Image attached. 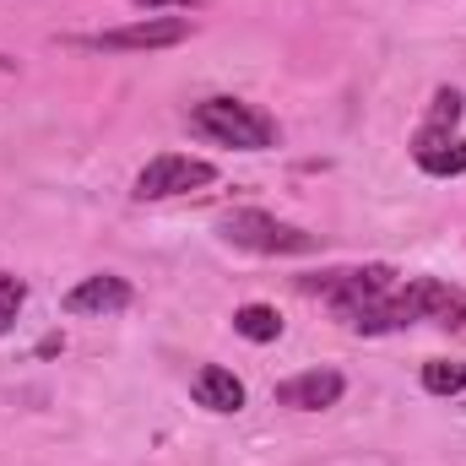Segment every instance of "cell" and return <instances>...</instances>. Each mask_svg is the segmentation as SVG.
Returning a JSON list of instances; mask_svg holds the SVG:
<instances>
[{
    "label": "cell",
    "mask_w": 466,
    "mask_h": 466,
    "mask_svg": "<svg viewBox=\"0 0 466 466\" xmlns=\"http://www.w3.org/2000/svg\"><path fill=\"white\" fill-rule=\"evenodd\" d=\"M445 326L461 331L466 326V288L445 282V277H407L385 293V304L363 320V337H385V331H407V326Z\"/></svg>",
    "instance_id": "6da1fadb"
},
{
    "label": "cell",
    "mask_w": 466,
    "mask_h": 466,
    "mask_svg": "<svg viewBox=\"0 0 466 466\" xmlns=\"http://www.w3.org/2000/svg\"><path fill=\"white\" fill-rule=\"evenodd\" d=\"M401 277L390 271V266H348V271H320V277H304L299 288L309 293V299H320L342 326H352V331H363V320L385 304V293L396 288Z\"/></svg>",
    "instance_id": "7a4b0ae2"
},
{
    "label": "cell",
    "mask_w": 466,
    "mask_h": 466,
    "mask_svg": "<svg viewBox=\"0 0 466 466\" xmlns=\"http://www.w3.org/2000/svg\"><path fill=\"white\" fill-rule=\"evenodd\" d=\"M190 125H196L207 141L238 147V152H266V147H277V119L266 115V109H255V104H244V98H201V104L190 109Z\"/></svg>",
    "instance_id": "3957f363"
},
{
    "label": "cell",
    "mask_w": 466,
    "mask_h": 466,
    "mask_svg": "<svg viewBox=\"0 0 466 466\" xmlns=\"http://www.w3.org/2000/svg\"><path fill=\"white\" fill-rule=\"evenodd\" d=\"M223 238L233 249H249V255H309L320 249V238L299 223H282L271 212H255V207H238V212H223Z\"/></svg>",
    "instance_id": "277c9868"
},
{
    "label": "cell",
    "mask_w": 466,
    "mask_h": 466,
    "mask_svg": "<svg viewBox=\"0 0 466 466\" xmlns=\"http://www.w3.org/2000/svg\"><path fill=\"white\" fill-rule=\"evenodd\" d=\"M185 38H190V16H141V22L104 27V33L71 38V44L76 49H93V55H136V49H174Z\"/></svg>",
    "instance_id": "5b68a950"
},
{
    "label": "cell",
    "mask_w": 466,
    "mask_h": 466,
    "mask_svg": "<svg viewBox=\"0 0 466 466\" xmlns=\"http://www.w3.org/2000/svg\"><path fill=\"white\" fill-rule=\"evenodd\" d=\"M218 179V168L207 157H190V152H157L141 174H136V201H168V196H190V190H207Z\"/></svg>",
    "instance_id": "8992f818"
},
{
    "label": "cell",
    "mask_w": 466,
    "mask_h": 466,
    "mask_svg": "<svg viewBox=\"0 0 466 466\" xmlns=\"http://www.w3.org/2000/svg\"><path fill=\"white\" fill-rule=\"evenodd\" d=\"M342 396H348V380L337 369H304V374L277 385V407H293V412H326Z\"/></svg>",
    "instance_id": "52a82bcc"
},
{
    "label": "cell",
    "mask_w": 466,
    "mask_h": 466,
    "mask_svg": "<svg viewBox=\"0 0 466 466\" xmlns=\"http://www.w3.org/2000/svg\"><path fill=\"white\" fill-rule=\"evenodd\" d=\"M130 282L115 277V271H93V277H82L71 293H66V315H119V309H130Z\"/></svg>",
    "instance_id": "ba28073f"
},
{
    "label": "cell",
    "mask_w": 466,
    "mask_h": 466,
    "mask_svg": "<svg viewBox=\"0 0 466 466\" xmlns=\"http://www.w3.org/2000/svg\"><path fill=\"white\" fill-rule=\"evenodd\" d=\"M412 163L434 179H451V174H466V136H451V130H434L423 125L412 136Z\"/></svg>",
    "instance_id": "9c48e42d"
},
{
    "label": "cell",
    "mask_w": 466,
    "mask_h": 466,
    "mask_svg": "<svg viewBox=\"0 0 466 466\" xmlns=\"http://www.w3.org/2000/svg\"><path fill=\"white\" fill-rule=\"evenodd\" d=\"M190 396H196L207 412H238V407H244V385H238V374L223 369V363H201L196 380H190Z\"/></svg>",
    "instance_id": "30bf717a"
},
{
    "label": "cell",
    "mask_w": 466,
    "mask_h": 466,
    "mask_svg": "<svg viewBox=\"0 0 466 466\" xmlns=\"http://www.w3.org/2000/svg\"><path fill=\"white\" fill-rule=\"evenodd\" d=\"M233 331L244 342H277L282 337V315L271 304H244V309H233Z\"/></svg>",
    "instance_id": "8fae6325"
},
{
    "label": "cell",
    "mask_w": 466,
    "mask_h": 466,
    "mask_svg": "<svg viewBox=\"0 0 466 466\" xmlns=\"http://www.w3.org/2000/svg\"><path fill=\"white\" fill-rule=\"evenodd\" d=\"M423 390H429V396H461L466 390V363H451V358L423 363Z\"/></svg>",
    "instance_id": "7c38bea8"
},
{
    "label": "cell",
    "mask_w": 466,
    "mask_h": 466,
    "mask_svg": "<svg viewBox=\"0 0 466 466\" xmlns=\"http://www.w3.org/2000/svg\"><path fill=\"white\" fill-rule=\"evenodd\" d=\"M22 304H27V288H22V282H16V277H11V271L0 266V337H5L11 326H16Z\"/></svg>",
    "instance_id": "4fadbf2b"
},
{
    "label": "cell",
    "mask_w": 466,
    "mask_h": 466,
    "mask_svg": "<svg viewBox=\"0 0 466 466\" xmlns=\"http://www.w3.org/2000/svg\"><path fill=\"white\" fill-rule=\"evenodd\" d=\"M456 119H461V93H440V98H434V115H429V125H434V130H451Z\"/></svg>",
    "instance_id": "5bb4252c"
},
{
    "label": "cell",
    "mask_w": 466,
    "mask_h": 466,
    "mask_svg": "<svg viewBox=\"0 0 466 466\" xmlns=\"http://www.w3.org/2000/svg\"><path fill=\"white\" fill-rule=\"evenodd\" d=\"M130 5H141V11H179V5H196V0H130Z\"/></svg>",
    "instance_id": "9a60e30c"
}]
</instances>
